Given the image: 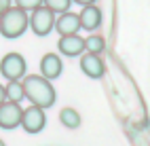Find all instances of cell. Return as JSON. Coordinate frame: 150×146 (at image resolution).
Instances as JSON below:
<instances>
[{"instance_id":"cell-1","label":"cell","mask_w":150,"mask_h":146,"mask_svg":"<svg viewBox=\"0 0 150 146\" xmlns=\"http://www.w3.org/2000/svg\"><path fill=\"white\" fill-rule=\"evenodd\" d=\"M21 85H23V93H25L28 100L32 102V106H38V108L45 110V108H51L55 104V89L42 76L28 74Z\"/></svg>"},{"instance_id":"cell-2","label":"cell","mask_w":150,"mask_h":146,"mask_svg":"<svg viewBox=\"0 0 150 146\" xmlns=\"http://www.w3.org/2000/svg\"><path fill=\"white\" fill-rule=\"evenodd\" d=\"M28 30V13L21 9L11 6L6 13L0 15V34L4 38H19Z\"/></svg>"},{"instance_id":"cell-3","label":"cell","mask_w":150,"mask_h":146,"mask_svg":"<svg viewBox=\"0 0 150 146\" xmlns=\"http://www.w3.org/2000/svg\"><path fill=\"white\" fill-rule=\"evenodd\" d=\"M0 74L6 81H19L21 76H25V60L21 53H6L0 60Z\"/></svg>"},{"instance_id":"cell-4","label":"cell","mask_w":150,"mask_h":146,"mask_svg":"<svg viewBox=\"0 0 150 146\" xmlns=\"http://www.w3.org/2000/svg\"><path fill=\"white\" fill-rule=\"evenodd\" d=\"M28 26L32 28V32L36 36H47L55 28V15L47 6H40L36 11H32V15L28 17Z\"/></svg>"},{"instance_id":"cell-5","label":"cell","mask_w":150,"mask_h":146,"mask_svg":"<svg viewBox=\"0 0 150 146\" xmlns=\"http://www.w3.org/2000/svg\"><path fill=\"white\" fill-rule=\"evenodd\" d=\"M45 125H47V116H45L42 108H38V106H30V108L23 110V114H21V127L28 133L42 131Z\"/></svg>"},{"instance_id":"cell-6","label":"cell","mask_w":150,"mask_h":146,"mask_svg":"<svg viewBox=\"0 0 150 146\" xmlns=\"http://www.w3.org/2000/svg\"><path fill=\"white\" fill-rule=\"evenodd\" d=\"M21 106L15 102H4L0 106V127L2 129H15L21 125Z\"/></svg>"},{"instance_id":"cell-7","label":"cell","mask_w":150,"mask_h":146,"mask_svg":"<svg viewBox=\"0 0 150 146\" xmlns=\"http://www.w3.org/2000/svg\"><path fill=\"white\" fill-rule=\"evenodd\" d=\"M57 49H59L66 57H78V55H83V51H85V38H81L78 34L59 36Z\"/></svg>"},{"instance_id":"cell-8","label":"cell","mask_w":150,"mask_h":146,"mask_svg":"<svg viewBox=\"0 0 150 146\" xmlns=\"http://www.w3.org/2000/svg\"><path fill=\"white\" fill-rule=\"evenodd\" d=\"M64 70V64H62V57H59L57 53H47L42 55V60H40V76L47 81H53L57 79L59 74H62Z\"/></svg>"},{"instance_id":"cell-9","label":"cell","mask_w":150,"mask_h":146,"mask_svg":"<svg viewBox=\"0 0 150 146\" xmlns=\"http://www.w3.org/2000/svg\"><path fill=\"white\" fill-rule=\"evenodd\" d=\"M81 70L89 76V79H102L106 68H104V62L99 55H93V53H85L81 57Z\"/></svg>"},{"instance_id":"cell-10","label":"cell","mask_w":150,"mask_h":146,"mask_svg":"<svg viewBox=\"0 0 150 146\" xmlns=\"http://www.w3.org/2000/svg\"><path fill=\"white\" fill-rule=\"evenodd\" d=\"M78 21H81V28L93 32L102 26V11L95 6V4H89V6H83V11L78 13Z\"/></svg>"},{"instance_id":"cell-11","label":"cell","mask_w":150,"mask_h":146,"mask_svg":"<svg viewBox=\"0 0 150 146\" xmlns=\"http://www.w3.org/2000/svg\"><path fill=\"white\" fill-rule=\"evenodd\" d=\"M55 28L59 36H70V34H76L81 30V21H78V15L76 13H62L59 19H55Z\"/></svg>"},{"instance_id":"cell-12","label":"cell","mask_w":150,"mask_h":146,"mask_svg":"<svg viewBox=\"0 0 150 146\" xmlns=\"http://www.w3.org/2000/svg\"><path fill=\"white\" fill-rule=\"evenodd\" d=\"M59 121H62L64 127L76 129L78 125H81V114H78V110H74V108H64L59 112Z\"/></svg>"},{"instance_id":"cell-13","label":"cell","mask_w":150,"mask_h":146,"mask_svg":"<svg viewBox=\"0 0 150 146\" xmlns=\"http://www.w3.org/2000/svg\"><path fill=\"white\" fill-rule=\"evenodd\" d=\"M4 91H6V102H15L19 104L25 97L23 93V85L19 83V81H8V85L4 87Z\"/></svg>"},{"instance_id":"cell-14","label":"cell","mask_w":150,"mask_h":146,"mask_svg":"<svg viewBox=\"0 0 150 146\" xmlns=\"http://www.w3.org/2000/svg\"><path fill=\"white\" fill-rule=\"evenodd\" d=\"M106 49V40L99 34H91L85 38V51L87 53H93V55H99Z\"/></svg>"},{"instance_id":"cell-15","label":"cell","mask_w":150,"mask_h":146,"mask_svg":"<svg viewBox=\"0 0 150 146\" xmlns=\"http://www.w3.org/2000/svg\"><path fill=\"white\" fill-rule=\"evenodd\" d=\"M42 4L55 15V13H68V9H70V4H72V0H42Z\"/></svg>"},{"instance_id":"cell-16","label":"cell","mask_w":150,"mask_h":146,"mask_svg":"<svg viewBox=\"0 0 150 146\" xmlns=\"http://www.w3.org/2000/svg\"><path fill=\"white\" fill-rule=\"evenodd\" d=\"M15 4H17V9H21L23 13H28V11H36V9H40L42 6V0H15Z\"/></svg>"},{"instance_id":"cell-17","label":"cell","mask_w":150,"mask_h":146,"mask_svg":"<svg viewBox=\"0 0 150 146\" xmlns=\"http://www.w3.org/2000/svg\"><path fill=\"white\" fill-rule=\"evenodd\" d=\"M8 9H11V0H0V15L6 13Z\"/></svg>"},{"instance_id":"cell-18","label":"cell","mask_w":150,"mask_h":146,"mask_svg":"<svg viewBox=\"0 0 150 146\" xmlns=\"http://www.w3.org/2000/svg\"><path fill=\"white\" fill-rule=\"evenodd\" d=\"M4 102H6V91H4V87L0 85V106H2Z\"/></svg>"},{"instance_id":"cell-19","label":"cell","mask_w":150,"mask_h":146,"mask_svg":"<svg viewBox=\"0 0 150 146\" xmlns=\"http://www.w3.org/2000/svg\"><path fill=\"white\" fill-rule=\"evenodd\" d=\"M72 2H78V4H83V6H89V4H93L95 0H72Z\"/></svg>"},{"instance_id":"cell-20","label":"cell","mask_w":150,"mask_h":146,"mask_svg":"<svg viewBox=\"0 0 150 146\" xmlns=\"http://www.w3.org/2000/svg\"><path fill=\"white\" fill-rule=\"evenodd\" d=\"M0 146H4V142H2V140H0Z\"/></svg>"}]
</instances>
